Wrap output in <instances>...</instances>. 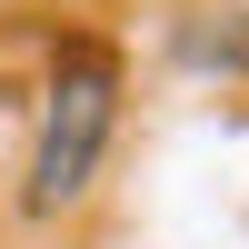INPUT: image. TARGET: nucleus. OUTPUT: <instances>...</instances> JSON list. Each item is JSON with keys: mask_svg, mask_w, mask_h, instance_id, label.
Here are the masks:
<instances>
[{"mask_svg": "<svg viewBox=\"0 0 249 249\" xmlns=\"http://www.w3.org/2000/svg\"><path fill=\"white\" fill-rule=\"evenodd\" d=\"M179 60H190V70H249V10L179 20Z\"/></svg>", "mask_w": 249, "mask_h": 249, "instance_id": "obj_2", "label": "nucleus"}, {"mask_svg": "<svg viewBox=\"0 0 249 249\" xmlns=\"http://www.w3.org/2000/svg\"><path fill=\"white\" fill-rule=\"evenodd\" d=\"M110 120H120V80L100 50H70L50 70V100H40V140H30V170H20V210L60 219L70 199H90L100 160H110Z\"/></svg>", "mask_w": 249, "mask_h": 249, "instance_id": "obj_1", "label": "nucleus"}, {"mask_svg": "<svg viewBox=\"0 0 249 249\" xmlns=\"http://www.w3.org/2000/svg\"><path fill=\"white\" fill-rule=\"evenodd\" d=\"M0 100H10V60H0Z\"/></svg>", "mask_w": 249, "mask_h": 249, "instance_id": "obj_3", "label": "nucleus"}]
</instances>
